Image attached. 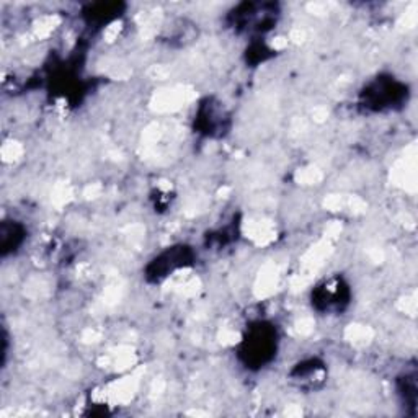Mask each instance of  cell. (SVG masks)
Returning a JSON list of instances; mask_svg holds the SVG:
<instances>
[{"instance_id":"2","label":"cell","mask_w":418,"mask_h":418,"mask_svg":"<svg viewBox=\"0 0 418 418\" xmlns=\"http://www.w3.org/2000/svg\"><path fill=\"white\" fill-rule=\"evenodd\" d=\"M177 256V250H172V252H167V254H164L162 255V259H164V261H170V270H173L177 266V263L175 261H173V259H175ZM157 261V260H155ZM157 268H159V275H157V279L159 278H162V277H165V275L168 273V265H162L160 263V261H157Z\"/></svg>"},{"instance_id":"1","label":"cell","mask_w":418,"mask_h":418,"mask_svg":"<svg viewBox=\"0 0 418 418\" xmlns=\"http://www.w3.org/2000/svg\"><path fill=\"white\" fill-rule=\"evenodd\" d=\"M277 350V333L270 325L259 324L250 330L249 338L243 342V355L247 361H254L255 365H263L273 356Z\"/></svg>"}]
</instances>
